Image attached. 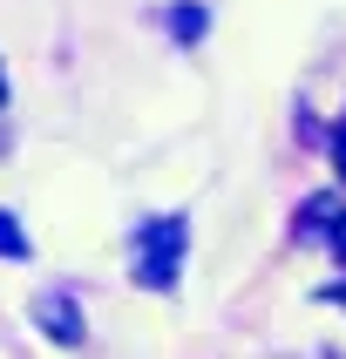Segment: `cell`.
Listing matches in <instances>:
<instances>
[{
  "mask_svg": "<svg viewBox=\"0 0 346 359\" xmlns=\"http://www.w3.org/2000/svg\"><path fill=\"white\" fill-rule=\"evenodd\" d=\"M183 244H190L183 217H157V224H142V238H136V278L149 285V292H170V285H177V258H183Z\"/></svg>",
  "mask_w": 346,
  "mask_h": 359,
  "instance_id": "1",
  "label": "cell"
},
{
  "mask_svg": "<svg viewBox=\"0 0 346 359\" xmlns=\"http://www.w3.org/2000/svg\"><path fill=\"white\" fill-rule=\"evenodd\" d=\"M34 325L55 346H81V332H88V325H81V305L68 299V292H41L34 299Z\"/></svg>",
  "mask_w": 346,
  "mask_h": 359,
  "instance_id": "2",
  "label": "cell"
},
{
  "mask_svg": "<svg viewBox=\"0 0 346 359\" xmlns=\"http://www.w3.org/2000/svg\"><path fill=\"white\" fill-rule=\"evenodd\" d=\"M170 34H177V41H197V34H204V7H197V0L170 7Z\"/></svg>",
  "mask_w": 346,
  "mask_h": 359,
  "instance_id": "3",
  "label": "cell"
},
{
  "mask_svg": "<svg viewBox=\"0 0 346 359\" xmlns=\"http://www.w3.org/2000/svg\"><path fill=\"white\" fill-rule=\"evenodd\" d=\"M0 258H27V231L14 224V210H0Z\"/></svg>",
  "mask_w": 346,
  "mask_h": 359,
  "instance_id": "4",
  "label": "cell"
},
{
  "mask_svg": "<svg viewBox=\"0 0 346 359\" xmlns=\"http://www.w3.org/2000/svg\"><path fill=\"white\" fill-rule=\"evenodd\" d=\"M333 244H340V258H346V217H340V224H333Z\"/></svg>",
  "mask_w": 346,
  "mask_h": 359,
  "instance_id": "5",
  "label": "cell"
},
{
  "mask_svg": "<svg viewBox=\"0 0 346 359\" xmlns=\"http://www.w3.org/2000/svg\"><path fill=\"white\" fill-rule=\"evenodd\" d=\"M333 163H340V177H346V136H340V149H333Z\"/></svg>",
  "mask_w": 346,
  "mask_h": 359,
  "instance_id": "6",
  "label": "cell"
},
{
  "mask_svg": "<svg viewBox=\"0 0 346 359\" xmlns=\"http://www.w3.org/2000/svg\"><path fill=\"white\" fill-rule=\"evenodd\" d=\"M0 109H7V68H0Z\"/></svg>",
  "mask_w": 346,
  "mask_h": 359,
  "instance_id": "7",
  "label": "cell"
}]
</instances>
